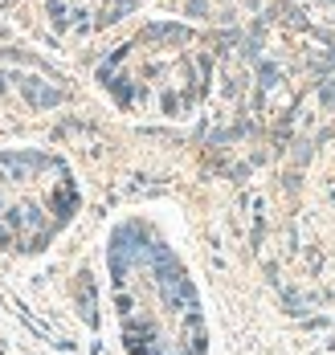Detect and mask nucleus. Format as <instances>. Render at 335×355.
Listing matches in <instances>:
<instances>
[{"instance_id":"f257e3e1","label":"nucleus","mask_w":335,"mask_h":355,"mask_svg":"<svg viewBox=\"0 0 335 355\" xmlns=\"http://www.w3.org/2000/svg\"><path fill=\"white\" fill-rule=\"evenodd\" d=\"M111 286L131 355H205V319L180 261L144 225L111 241Z\"/></svg>"},{"instance_id":"f03ea898","label":"nucleus","mask_w":335,"mask_h":355,"mask_svg":"<svg viewBox=\"0 0 335 355\" xmlns=\"http://www.w3.org/2000/svg\"><path fill=\"white\" fill-rule=\"evenodd\" d=\"M98 82L131 114L180 119L205 90V53L180 25H151L103 62Z\"/></svg>"},{"instance_id":"7ed1b4c3","label":"nucleus","mask_w":335,"mask_h":355,"mask_svg":"<svg viewBox=\"0 0 335 355\" xmlns=\"http://www.w3.org/2000/svg\"><path fill=\"white\" fill-rule=\"evenodd\" d=\"M78 205L70 168L45 151H0V249H41Z\"/></svg>"},{"instance_id":"20e7f679","label":"nucleus","mask_w":335,"mask_h":355,"mask_svg":"<svg viewBox=\"0 0 335 355\" xmlns=\"http://www.w3.org/2000/svg\"><path fill=\"white\" fill-rule=\"evenodd\" d=\"M135 0H49V12L62 29H74V33H90V29H103L119 21Z\"/></svg>"}]
</instances>
